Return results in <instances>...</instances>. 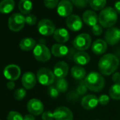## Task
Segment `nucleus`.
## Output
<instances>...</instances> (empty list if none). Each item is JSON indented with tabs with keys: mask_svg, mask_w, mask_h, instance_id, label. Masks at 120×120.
I'll return each mask as SVG.
<instances>
[{
	"mask_svg": "<svg viewBox=\"0 0 120 120\" xmlns=\"http://www.w3.org/2000/svg\"><path fill=\"white\" fill-rule=\"evenodd\" d=\"M119 65V60L112 54L103 55L99 60L98 69L101 74L109 76L115 72Z\"/></svg>",
	"mask_w": 120,
	"mask_h": 120,
	"instance_id": "f257e3e1",
	"label": "nucleus"
},
{
	"mask_svg": "<svg viewBox=\"0 0 120 120\" xmlns=\"http://www.w3.org/2000/svg\"><path fill=\"white\" fill-rule=\"evenodd\" d=\"M85 84L87 88L93 92H100L105 87V79L102 75L98 72L89 73L85 78Z\"/></svg>",
	"mask_w": 120,
	"mask_h": 120,
	"instance_id": "f03ea898",
	"label": "nucleus"
},
{
	"mask_svg": "<svg viewBox=\"0 0 120 120\" xmlns=\"http://www.w3.org/2000/svg\"><path fill=\"white\" fill-rule=\"evenodd\" d=\"M117 21V13L112 7L104 8L98 15V21L104 28H112Z\"/></svg>",
	"mask_w": 120,
	"mask_h": 120,
	"instance_id": "7ed1b4c3",
	"label": "nucleus"
},
{
	"mask_svg": "<svg viewBox=\"0 0 120 120\" xmlns=\"http://www.w3.org/2000/svg\"><path fill=\"white\" fill-rule=\"evenodd\" d=\"M37 80L42 86H51L55 80V76L48 68H41L37 72Z\"/></svg>",
	"mask_w": 120,
	"mask_h": 120,
	"instance_id": "20e7f679",
	"label": "nucleus"
},
{
	"mask_svg": "<svg viewBox=\"0 0 120 120\" xmlns=\"http://www.w3.org/2000/svg\"><path fill=\"white\" fill-rule=\"evenodd\" d=\"M25 16L21 13L12 14L8 20V27L14 32L20 31L25 25Z\"/></svg>",
	"mask_w": 120,
	"mask_h": 120,
	"instance_id": "39448f33",
	"label": "nucleus"
},
{
	"mask_svg": "<svg viewBox=\"0 0 120 120\" xmlns=\"http://www.w3.org/2000/svg\"><path fill=\"white\" fill-rule=\"evenodd\" d=\"M51 51L49 48L42 43L36 45L33 49V55L36 60L39 62H47L51 58Z\"/></svg>",
	"mask_w": 120,
	"mask_h": 120,
	"instance_id": "423d86ee",
	"label": "nucleus"
},
{
	"mask_svg": "<svg viewBox=\"0 0 120 120\" xmlns=\"http://www.w3.org/2000/svg\"><path fill=\"white\" fill-rule=\"evenodd\" d=\"M91 42L92 39L90 35L87 33H81L75 38L73 44L74 47L79 51H84L90 47Z\"/></svg>",
	"mask_w": 120,
	"mask_h": 120,
	"instance_id": "0eeeda50",
	"label": "nucleus"
},
{
	"mask_svg": "<svg viewBox=\"0 0 120 120\" xmlns=\"http://www.w3.org/2000/svg\"><path fill=\"white\" fill-rule=\"evenodd\" d=\"M38 32L44 36H49L54 34L56 30L55 26L52 21L47 19H43L39 21L38 24Z\"/></svg>",
	"mask_w": 120,
	"mask_h": 120,
	"instance_id": "6e6552de",
	"label": "nucleus"
},
{
	"mask_svg": "<svg viewBox=\"0 0 120 120\" xmlns=\"http://www.w3.org/2000/svg\"><path fill=\"white\" fill-rule=\"evenodd\" d=\"M53 114L55 120H73L74 119L72 112L64 106L56 108L53 112Z\"/></svg>",
	"mask_w": 120,
	"mask_h": 120,
	"instance_id": "1a4fd4ad",
	"label": "nucleus"
},
{
	"mask_svg": "<svg viewBox=\"0 0 120 120\" xmlns=\"http://www.w3.org/2000/svg\"><path fill=\"white\" fill-rule=\"evenodd\" d=\"M73 11V4L71 1L69 0H62L60 1L56 11L58 14L62 17H69L71 15Z\"/></svg>",
	"mask_w": 120,
	"mask_h": 120,
	"instance_id": "9d476101",
	"label": "nucleus"
},
{
	"mask_svg": "<svg viewBox=\"0 0 120 120\" xmlns=\"http://www.w3.org/2000/svg\"><path fill=\"white\" fill-rule=\"evenodd\" d=\"M27 109L31 114L38 116L43 113L44 105L40 100L33 98L28 101L27 104Z\"/></svg>",
	"mask_w": 120,
	"mask_h": 120,
	"instance_id": "9b49d317",
	"label": "nucleus"
},
{
	"mask_svg": "<svg viewBox=\"0 0 120 120\" xmlns=\"http://www.w3.org/2000/svg\"><path fill=\"white\" fill-rule=\"evenodd\" d=\"M21 70L20 67L16 64H9L7 66L4 70V76L9 81H16L21 76Z\"/></svg>",
	"mask_w": 120,
	"mask_h": 120,
	"instance_id": "f8f14e48",
	"label": "nucleus"
},
{
	"mask_svg": "<svg viewBox=\"0 0 120 120\" xmlns=\"http://www.w3.org/2000/svg\"><path fill=\"white\" fill-rule=\"evenodd\" d=\"M105 39L107 44L114 45L120 41V31L117 28H109L105 35Z\"/></svg>",
	"mask_w": 120,
	"mask_h": 120,
	"instance_id": "ddd939ff",
	"label": "nucleus"
},
{
	"mask_svg": "<svg viewBox=\"0 0 120 120\" xmlns=\"http://www.w3.org/2000/svg\"><path fill=\"white\" fill-rule=\"evenodd\" d=\"M67 27L72 31H79L82 28L83 22L80 16L76 14H71L66 20Z\"/></svg>",
	"mask_w": 120,
	"mask_h": 120,
	"instance_id": "4468645a",
	"label": "nucleus"
},
{
	"mask_svg": "<svg viewBox=\"0 0 120 120\" xmlns=\"http://www.w3.org/2000/svg\"><path fill=\"white\" fill-rule=\"evenodd\" d=\"M69 65L65 62H59L54 67L53 73L56 79H64L69 72Z\"/></svg>",
	"mask_w": 120,
	"mask_h": 120,
	"instance_id": "2eb2a0df",
	"label": "nucleus"
},
{
	"mask_svg": "<svg viewBox=\"0 0 120 120\" xmlns=\"http://www.w3.org/2000/svg\"><path fill=\"white\" fill-rule=\"evenodd\" d=\"M37 82V76L30 71L26 72L21 79V83L26 90H30L34 88Z\"/></svg>",
	"mask_w": 120,
	"mask_h": 120,
	"instance_id": "dca6fc26",
	"label": "nucleus"
},
{
	"mask_svg": "<svg viewBox=\"0 0 120 120\" xmlns=\"http://www.w3.org/2000/svg\"><path fill=\"white\" fill-rule=\"evenodd\" d=\"M99 104L98 98L95 95H87L84 96L81 100V105L82 107L87 110L93 109L97 107Z\"/></svg>",
	"mask_w": 120,
	"mask_h": 120,
	"instance_id": "f3484780",
	"label": "nucleus"
},
{
	"mask_svg": "<svg viewBox=\"0 0 120 120\" xmlns=\"http://www.w3.org/2000/svg\"><path fill=\"white\" fill-rule=\"evenodd\" d=\"M83 21L86 24L89 26H94L98 24V16L97 14L92 10H86L83 14Z\"/></svg>",
	"mask_w": 120,
	"mask_h": 120,
	"instance_id": "a211bd4d",
	"label": "nucleus"
},
{
	"mask_svg": "<svg viewBox=\"0 0 120 120\" xmlns=\"http://www.w3.org/2000/svg\"><path fill=\"white\" fill-rule=\"evenodd\" d=\"M107 49V43L102 39L96 40L92 45V51L95 54L101 55L104 54Z\"/></svg>",
	"mask_w": 120,
	"mask_h": 120,
	"instance_id": "6ab92c4d",
	"label": "nucleus"
},
{
	"mask_svg": "<svg viewBox=\"0 0 120 120\" xmlns=\"http://www.w3.org/2000/svg\"><path fill=\"white\" fill-rule=\"evenodd\" d=\"M54 40L59 43H65L69 39V33L65 28L56 29L53 34Z\"/></svg>",
	"mask_w": 120,
	"mask_h": 120,
	"instance_id": "aec40b11",
	"label": "nucleus"
},
{
	"mask_svg": "<svg viewBox=\"0 0 120 120\" xmlns=\"http://www.w3.org/2000/svg\"><path fill=\"white\" fill-rule=\"evenodd\" d=\"M89 54L83 51H79L75 53L74 56V61L79 66H83L87 64L90 62Z\"/></svg>",
	"mask_w": 120,
	"mask_h": 120,
	"instance_id": "412c9836",
	"label": "nucleus"
},
{
	"mask_svg": "<svg viewBox=\"0 0 120 120\" xmlns=\"http://www.w3.org/2000/svg\"><path fill=\"white\" fill-rule=\"evenodd\" d=\"M69 52L68 47L63 44H54L51 49V53L56 57L65 56Z\"/></svg>",
	"mask_w": 120,
	"mask_h": 120,
	"instance_id": "4be33fe9",
	"label": "nucleus"
},
{
	"mask_svg": "<svg viewBox=\"0 0 120 120\" xmlns=\"http://www.w3.org/2000/svg\"><path fill=\"white\" fill-rule=\"evenodd\" d=\"M15 7V2L14 0H2L0 2V13L9 14Z\"/></svg>",
	"mask_w": 120,
	"mask_h": 120,
	"instance_id": "5701e85b",
	"label": "nucleus"
},
{
	"mask_svg": "<svg viewBox=\"0 0 120 120\" xmlns=\"http://www.w3.org/2000/svg\"><path fill=\"white\" fill-rule=\"evenodd\" d=\"M71 74L72 77L76 80L81 81L86 78V71L83 67L77 65L72 67V69H71Z\"/></svg>",
	"mask_w": 120,
	"mask_h": 120,
	"instance_id": "b1692460",
	"label": "nucleus"
},
{
	"mask_svg": "<svg viewBox=\"0 0 120 120\" xmlns=\"http://www.w3.org/2000/svg\"><path fill=\"white\" fill-rule=\"evenodd\" d=\"M36 46V42L33 38H26L20 42L19 47L23 51H30L33 49Z\"/></svg>",
	"mask_w": 120,
	"mask_h": 120,
	"instance_id": "393cba45",
	"label": "nucleus"
},
{
	"mask_svg": "<svg viewBox=\"0 0 120 120\" xmlns=\"http://www.w3.org/2000/svg\"><path fill=\"white\" fill-rule=\"evenodd\" d=\"M33 9V3L30 0H20L19 4V9L22 14H30Z\"/></svg>",
	"mask_w": 120,
	"mask_h": 120,
	"instance_id": "a878e982",
	"label": "nucleus"
},
{
	"mask_svg": "<svg viewBox=\"0 0 120 120\" xmlns=\"http://www.w3.org/2000/svg\"><path fill=\"white\" fill-rule=\"evenodd\" d=\"M55 87L59 93H65L69 88V83L65 79H57L55 81Z\"/></svg>",
	"mask_w": 120,
	"mask_h": 120,
	"instance_id": "bb28decb",
	"label": "nucleus"
},
{
	"mask_svg": "<svg viewBox=\"0 0 120 120\" xmlns=\"http://www.w3.org/2000/svg\"><path fill=\"white\" fill-rule=\"evenodd\" d=\"M109 95L114 100H120V83H114L109 88Z\"/></svg>",
	"mask_w": 120,
	"mask_h": 120,
	"instance_id": "cd10ccee",
	"label": "nucleus"
},
{
	"mask_svg": "<svg viewBox=\"0 0 120 120\" xmlns=\"http://www.w3.org/2000/svg\"><path fill=\"white\" fill-rule=\"evenodd\" d=\"M107 0H90L89 4L95 11L102 10L106 5Z\"/></svg>",
	"mask_w": 120,
	"mask_h": 120,
	"instance_id": "c85d7f7f",
	"label": "nucleus"
},
{
	"mask_svg": "<svg viewBox=\"0 0 120 120\" xmlns=\"http://www.w3.org/2000/svg\"><path fill=\"white\" fill-rule=\"evenodd\" d=\"M26 90L25 88H19L17 89L14 94V97L17 100H23L26 95Z\"/></svg>",
	"mask_w": 120,
	"mask_h": 120,
	"instance_id": "c756f323",
	"label": "nucleus"
},
{
	"mask_svg": "<svg viewBox=\"0 0 120 120\" xmlns=\"http://www.w3.org/2000/svg\"><path fill=\"white\" fill-rule=\"evenodd\" d=\"M7 120H23V117L19 112L11 111L7 115Z\"/></svg>",
	"mask_w": 120,
	"mask_h": 120,
	"instance_id": "7c9ffc66",
	"label": "nucleus"
},
{
	"mask_svg": "<svg viewBox=\"0 0 120 120\" xmlns=\"http://www.w3.org/2000/svg\"><path fill=\"white\" fill-rule=\"evenodd\" d=\"M71 2L74 6L79 8H84L88 6L90 0H71Z\"/></svg>",
	"mask_w": 120,
	"mask_h": 120,
	"instance_id": "2f4dec72",
	"label": "nucleus"
},
{
	"mask_svg": "<svg viewBox=\"0 0 120 120\" xmlns=\"http://www.w3.org/2000/svg\"><path fill=\"white\" fill-rule=\"evenodd\" d=\"M47 93L52 98H56L59 95V92L55 86H49L47 89Z\"/></svg>",
	"mask_w": 120,
	"mask_h": 120,
	"instance_id": "473e14b6",
	"label": "nucleus"
},
{
	"mask_svg": "<svg viewBox=\"0 0 120 120\" xmlns=\"http://www.w3.org/2000/svg\"><path fill=\"white\" fill-rule=\"evenodd\" d=\"M59 0H44L45 6L48 9H54L59 4Z\"/></svg>",
	"mask_w": 120,
	"mask_h": 120,
	"instance_id": "72a5a7b5",
	"label": "nucleus"
},
{
	"mask_svg": "<svg viewBox=\"0 0 120 120\" xmlns=\"http://www.w3.org/2000/svg\"><path fill=\"white\" fill-rule=\"evenodd\" d=\"M25 21L26 23L28 25L33 26L35 25L37 22V17L34 15V14H28L26 17H25Z\"/></svg>",
	"mask_w": 120,
	"mask_h": 120,
	"instance_id": "f704fd0d",
	"label": "nucleus"
},
{
	"mask_svg": "<svg viewBox=\"0 0 120 120\" xmlns=\"http://www.w3.org/2000/svg\"><path fill=\"white\" fill-rule=\"evenodd\" d=\"M92 33L95 35H100L102 33V26L100 24H96L92 27Z\"/></svg>",
	"mask_w": 120,
	"mask_h": 120,
	"instance_id": "c9c22d12",
	"label": "nucleus"
},
{
	"mask_svg": "<svg viewBox=\"0 0 120 120\" xmlns=\"http://www.w3.org/2000/svg\"><path fill=\"white\" fill-rule=\"evenodd\" d=\"M98 102H99V104H100L102 105H106L109 102V98L107 95H105V94L101 95L98 98Z\"/></svg>",
	"mask_w": 120,
	"mask_h": 120,
	"instance_id": "e433bc0d",
	"label": "nucleus"
},
{
	"mask_svg": "<svg viewBox=\"0 0 120 120\" xmlns=\"http://www.w3.org/2000/svg\"><path fill=\"white\" fill-rule=\"evenodd\" d=\"M42 120H53V119H54L53 112H52L50 111L44 112L42 114Z\"/></svg>",
	"mask_w": 120,
	"mask_h": 120,
	"instance_id": "4c0bfd02",
	"label": "nucleus"
},
{
	"mask_svg": "<svg viewBox=\"0 0 120 120\" xmlns=\"http://www.w3.org/2000/svg\"><path fill=\"white\" fill-rule=\"evenodd\" d=\"M87 86H86L85 84V82L84 83H81L78 87H77V89H76V91L77 93L79 94V95H84L86 92H87Z\"/></svg>",
	"mask_w": 120,
	"mask_h": 120,
	"instance_id": "58836bf2",
	"label": "nucleus"
},
{
	"mask_svg": "<svg viewBox=\"0 0 120 120\" xmlns=\"http://www.w3.org/2000/svg\"><path fill=\"white\" fill-rule=\"evenodd\" d=\"M112 81L114 83H120V73H114L112 75Z\"/></svg>",
	"mask_w": 120,
	"mask_h": 120,
	"instance_id": "ea45409f",
	"label": "nucleus"
},
{
	"mask_svg": "<svg viewBox=\"0 0 120 120\" xmlns=\"http://www.w3.org/2000/svg\"><path fill=\"white\" fill-rule=\"evenodd\" d=\"M15 86H16V84L14 81H9L7 84V86L9 90H13L15 88Z\"/></svg>",
	"mask_w": 120,
	"mask_h": 120,
	"instance_id": "a19ab883",
	"label": "nucleus"
},
{
	"mask_svg": "<svg viewBox=\"0 0 120 120\" xmlns=\"http://www.w3.org/2000/svg\"><path fill=\"white\" fill-rule=\"evenodd\" d=\"M115 11H116V13L120 14V1H117L115 2L114 4V8Z\"/></svg>",
	"mask_w": 120,
	"mask_h": 120,
	"instance_id": "79ce46f5",
	"label": "nucleus"
},
{
	"mask_svg": "<svg viewBox=\"0 0 120 120\" xmlns=\"http://www.w3.org/2000/svg\"><path fill=\"white\" fill-rule=\"evenodd\" d=\"M23 120H35L34 115L31 114H28L24 116L23 117Z\"/></svg>",
	"mask_w": 120,
	"mask_h": 120,
	"instance_id": "37998d69",
	"label": "nucleus"
},
{
	"mask_svg": "<svg viewBox=\"0 0 120 120\" xmlns=\"http://www.w3.org/2000/svg\"><path fill=\"white\" fill-rule=\"evenodd\" d=\"M95 120H99V119H95Z\"/></svg>",
	"mask_w": 120,
	"mask_h": 120,
	"instance_id": "c03bdc74",
	"label": "nucleus"
},
{
	"mask_svg": "<svg viewBox=\"0 0 120 120\" xmlns=\"http://www.w3.org/2000/svg\"><path fill=\"white\" fill-rule=\"evenodd\" d=\"M119 31H120V29H119Z\"/></svg>",
	"mask_w": 120,
	"mask_h": 120,
	"instance_id": "a18cd8bd",
	"label": "nucleus"
}]
</instances>
